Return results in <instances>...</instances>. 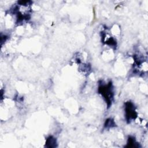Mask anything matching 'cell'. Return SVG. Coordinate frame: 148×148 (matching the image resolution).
Wrapping results in <instances>:
<instances>
[{
  "label": "cell",
  "instance_id": "obj_4",
  "mask_svg": "<svg viewBox=\"0 0 148 148\" xmlns=\"http://www.w3.org/2000/svg\"><path fill=\"white\" fill-rule=\"evenodd\" d=\"M115 125H116V124H115L114 120L111 118H109L106 120L105 123L104 124V127L105 128H109L114 127Z\"/></svg>",
  "mask_w": 148,
  "mask_h": 148
},
{
  "label": "cell",
  "instance_id": "obj_1",
  "mask_svg": "<svg viewBox=\"0 0 148 148\" xmlns=\"http://www.w3.org/2000/svg\"><path fill=\"white\" fill-rule=\"evenodd\" d=\"M98 91L103 97L108 107L109 108L112 105L114 97L113 87L112 82H109L107 84L100 83L98 86Z\"/></svg>",
  "mask_w": 148,
  "mask_h": 148
},
{
  "label": "cell",
  "instance_id": "obj_5",
  "mask_svg": "<svg viewBox=\"0 0 148 148\" xmlns=\"http://www.w3.org/2000/svg\"><path fill=\"white\" fill-rule=\"evenodd\" d=\"M136 144H137V143H136L135 139L133 137L130 136L128 139L127 146H128V147H136V146H135Z\"/></svg>",
  "mask_w": 148,
  "mask_h": 148
},
{
  "label": "cell",
  "instance_id": "obj_3",
  "mask_svg": "<svg viewBox=\"0 0 148 148\" xmlns=\"http://www.w3.org/2000/svg\"><path fill=\"white\" fill-rule=\"evenodd\" d=\"M57 141L53 136H49L46 140V146L47 147H54L57 146Z\"/></svg>",
  "mask_w": 148,
  "mask_h": 148
},
{
  "label": "cell",
  "instance_id": "obj_2",
  "mask_svg": "<svg viewBox=\"0 0 148 148\" xmlns=\"http://www.w3.org/2000/svg\"><path fill=\"white\" fill-rule=\"evenodd\" d=\"M124 110L125 113V119L128 123L134 120L137 117V112L134 103L131 101L126 102L124 104Z\"/></svg>",
  "mask_w": 148,
  "mask_h": 148
}]
</instances>
